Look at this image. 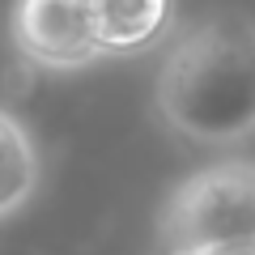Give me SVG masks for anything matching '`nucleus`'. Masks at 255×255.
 <instances>
[{"instance_id":"nucleus-1","label":"nucleus","mask_w":255,"mask_h":255,"mask_svg":"<svg viewBox=\"0 0 255 255\" xmlns=\"http://www.w3.org/2000/svg\"><path fill=\"white\" fill-rule=\"evenodd\" d=\"M153 107L174 136L204 149L255 136V21L213 17L179 34L162 60Z\"/></svg>"},{"instance_id":"nucleus-2","label":"nucleus","mask_w":255,"mask_h":255,"mask_svg":"<svg viewBox=\"0 0 255 255\" xmlns=\"http://www.w3.org/2000/svg\"><path fill=\"white\" fill-rule=\"evenodd\" d=\"M157 238L166 255L255 238V162H221L183 179L157 217Z\"/></svg>"},{"instance_id":"nucleus-4","label":"nucleus","mask_w":255,"mask_h":255,"mask_svg":"<svg viewBox=\"0 0 255 255\" xmlns=\"http://www.w3.org/2000/svg\"><path fill=\"white\" fill-rule=\"evenodd\" d=\"M90 17L102 55L128 60L153 51L170 34L174 0H90Z\"/></svg>"},{"instance_id":"nucleus-6","label":"nucleus","mask_w":255,"mask_h":255,"mask_svg":"<svg viewBox=\"0 0 255 255\" xmlns=\"http://www.w3.org/2000/svg\"><path fill=\"white\" fill-rule=\"evenodd\" d=\"M196 255H255V238H234V243H217V247H204Z\"/></svg>"},{"instance_id":"nucleus-5","label":"nucleus","mask_w":255,"mask_h":255,"mask_svg":"<svg viewBox=\"0 0 255 255\" xmlns=\"http://www.w3.org/2000/svg\"><path fill=\"white\" fill-rule=\"evenodd\" d=\"M38 179H43V162L30 128L0 107V221L26 209L38 191Z\"/></svg>"},{"instance_id":"nucleus-3","label":"nucleus","mask_w":255,"mask_h":255,"mask_svg":"<svg viewBox=\"0 0 255 255\" xmlns=\"http://www.w3.org/2000/svg\"><path fill=\"white\" fill-rule=\"evenodd\" d=\"M9 34L21 60L43 73H77L102 60L90 0H17Z\"/></svg>"}]
</instances>
